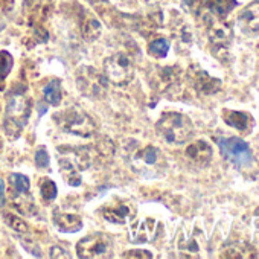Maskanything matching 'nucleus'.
Here are the masks:
<instances>
[{
    "label": "nucleus",
    "instance_id": "5701e85b",
    "mask_svg": "<svg viewBox=\"0 0 259 259\" xmlns=\"http://www.w3.org/2000/svg\"><path fill=\"white\" fill-rule=\"evenodd\" d=\"M221 256L223 257H250V256L256 257L257 254L254 253L253 247H250L248 244L241 242V244H230V245H227L223 250Z\"/></svg>",
    "mask_w": 259,
    "mask_h": 259
},
{
    "label": "nucleus",
    "instance_id": "f8f14e48",
    "mask_svg": "<svg viewBox=\"0 0 259 259\" xmlns=\"http://www.w3.org/2000/svg\"><path fill=\"white\" fill-rule=\"evenodd\" d=\"M101 213H102V217L108 223L123 226L128 221L135 220V217H136V207L133 206V203H130L126 200L116 198L113 201H108L101 209Z\"/></svg>",
    "mask_w": 259,
    "mask_h": 259
},
{
    "label": "nucleus",
    "instance_id": "1a4fd4ad",
    "mask_svg": "<svg viewBox=\"0 0 259 259\" xmlns=\"http://www.w3.org/2000/svg\"><path fill=\"white\" fill-rule=\"evenodd\" d=\"M217 144L220 147L221 156L235 166H245L251 162V148L241 138H218Z\"/></svg>",
    "mask_w": 259,
    "mask_h": 259
},
{
    "label": "nucleus",
    "instance_id": "c85d7f7f",
    "mask_svg": "<svg viewBox=\"0 0 259 259\" xmlns=\"http://www.w3.org/2000/svg\"><path fill=\"white\" fill-rule=\"evenodd\" d=\"M122 257H153V253L148 250H128L122 254Z\"/></svg>",
    "mask_w": 259,
    "mask_h": 259
},
{
    "label": "nucleus",
    "instance_id": "423d86ee",
    "mask_svg": "<svg viewBox=\"0 0 259 259\" xmlns=\"http://www.w3.org/2000/svg\"><path fill=\"white\" fill-rule=\"evenodd\" d=\"M104 75L116 87H126L135 78V64L123 52L113 54L104 60Z\"/></svg>",
    "mask_w": 259,
    "mask_h": 259
},
{
    "label": "nucleus",
    "instance_id": "f03ea898",
    "mask_svg": "<svg viewBox=\"0 0 259 259\" xmlns=\"http://www.w3.org/2000/svg\"><path fill=\"white\" fill-rule=\"evenodd\" d=\"M58 163H60V172L67 185L70 186H79L81 185V172L87 169L95 154L92 153V148L89 147H64L58 148Z\"/></svg>",
    "mask_w": 259,
    "mask_h": 259
},
{
    "label": "nucleus",
    "instance_id": "7ed1b4c3",
    "mask_svg": "<svg viewBox=\"0 0 259 259\" xmlns=\"http://www.w3.org/2000/svg\"><path fill=\"white\" fill-rule=\"evenodd\" d=\"M157 135L168 144L182 145L194 135L192 120L179 111H165L156 123Z\"/></svg>",
    "mask_w": 259,
    "mask_h": 259
},
{
    "label": "nucleus",
    "instance_id": "aec40b11",
    "mask_svg": "<svg viewBox=\"0 0 259 259\" xmlns=\"http://www.w3.org/2000/svg\"><path fill=\"white\" fill-rule=\"evenodd\" d=\"M52 220H54V224L58 227V230L64 232V233H75V232L81 230V227H82V220L79 215L61 212L60 209L54 210Z\"/></svg>",
    "mask_w": 259,
    "mask_h": 259
},
{
    "label": "nucleus",
    "instance_id": "dca6fc26",
    "mask_svg": "<svg viewBox=\"0 0 259 259\" xmlns=\"http://www.w3.org/2000/svg\"><path fill=\"white\" fill-rule=\"evenodd\" d=\"M188 4L195 14L207 10L209 14L221 19H226V16L238 5L236 0H188Z\"/></svg>",
    "mask_w": 259,
    "mask_h": 259
},
{
    "label": "nucleus",
    "instance_id": "393cba45",
    "mask_svg": "<svg viewBox=\"0 0 259 259\" xmlns=\"http://www.w3.org/2000/svg\"><path fill=\"white\" fill-rule=\"evenodd\" d=\"M14 66V58L8 51H0V82L4 84L7 76L11 73V69Z\"/></svg>",
    "mask_w": 259,
    "mask_h": 259
},
{
    "label": "nucleus",
    "instance_id": "a878e982",
    "mask_svg": "<svg viewBox=\"0 0 259 259\" xmlns=\"http://www.w3.org/2000/svg\"><path fill=\"white\" fill-rule=\"evenodd\" d=\"M57 192H58V189H57L55 182H52V180L48 179V177H43V179L40 180V194H41V197H43L45 201H52V200H55Z\"/></svg>",
    "mask_w": 259,
    "mask_h": 259
},
{
    "label": "nucleus",
    "instance_id": "b1692460",
    "mask_svg": "<svg viewBox=\"0 0 259 259\" xmlns=\"http://www.w3.org/2000/svg\"><path fill=\"white\" fill-rule=\"evenodd\" d=\"M168 52H169V41L163 37H159L148 45V54L154 58H165Z\"/></svg>",
    "mask_w": 259,
    "mask_h": 259
},
{
    "label": "nucleus",
    "instance_id": "f257e3e1",
    "mask_svg": "<svg viewBox=\"0 0 259 259\" xmlns=\"http://www.w3.org/2000/svg\"><path fill=\"white\" fill-rule=\"evenodd\" d=\"M31 99L25 89H13L8 95L7 110L4 117V130L10 139L20 138L23 128L26 126L31 116Z\"/></svg>",
    "mask_w": 259,
    "mask_h": 259
},
{
    "label": "nucleus",
    "instance_id": "4be33fe9",
    "mask_svg": "<svg viewBox=\"0 0 259 259\" xmlns=\"http://www.w3.org/2000/svg\"><path fill=\"white\" fill-rule=\"evenodd\" d=\"M43 98L48 104L51 105H60L61 104V99H63V90H61V81L54 78L51 79L45 89H43Z\"/></svg>",
    "mask_w": 259,
    "mask_h": 259
},
{
    "label": "nucleus",
    "instance_id": "4468645a",
    "mask_svg": "<svg viewBox=\"0 0 259 259\" xmlns=\"http://www.w3.org/2000/svg\"><path fill=\"white\" fill-rule=\"evenodd\" d=\"M188 78L192 87L203 95H213L221 89V81L218 78L210 76L206 70L200 69L198 66H192L188 70Z\"/></svg>",
    "mask_w": 259,
    "mask_h": 259
},
{
    "label": "nucleus",
    "instance_id": "6ab92c4d",
    "mask_svg": "<svg viewBox=\"0 0 259 259\" xmlns=\"http://www.w3.org/2000/svg\"><path fill=\"white\" fill-rule=\"evenodd\" d=\"M185 154L192 163L198 166H206L212 160L213 151H212V147L206 141H195L186 148Z\"/></svg>",
    "mask_w": 259,
    "mask_h": 259
},
{
    "label": "nucleus",
    "instance_id": "412c9836",
    "mask_svg": "<svg viewBox=\"0 0 259 259\" xmlns=\"http://www.w3.org/2000/svg\"><path fill=\"white\" fill-rule=\"evenodd\" d=\"M79 28H81V35L85 41H95L101 35V23L90 13L85 11L82 13Z\"/></svg>",
    "mask_w": 259,
    "mask_h": 259
},
{
    "label": "nucleus",
    "instance_id": "39448f33",
    "mask_svg": "<svg viewBox=\"0 0 259 259\" xmlns=\"http://www.w3.org/2000/svg\"><path fill=\"white\" fill-rule=\"evenodd\" d=\"M130 165H132L133 171H136L138 174L148 179H154L163 172L166 166V160L159 148L148 145L130 154Z\"/></svg>",
    "mask_w": 259,
    "mask_h": 259
},
{
    "label": "nucleus",
    "instance_id": "a211bd4d",
    "mask_svg": "<svg viewBox=\"0 0 259 259\" xmlns=\"http://www.w3.org/2000/svg\"><path fill=\"white\" fill-rule=\"evenodd\" d=\"M223 119L227 125L236 128L242 135L251 133L254 126V119L251 114L245 111H235V110H223Z\"/></svg>",
    "mask_w": 259,
    "mask_h": 259
},
{
    "label": "nucleus",
    "instance_id": "9d476101",
    "mask_svg": "<svg viewBox=\"0 0 259 259\" xmlns=\"http://www.w3.org/2000/svg\"><path fill=\"white\" fill-rule=\"evenodd\" d=\"M10 186H11L13 201H14L16 207L25 215H32L35 212V204H34V198L31 195L29 179L20 172L11 174L10 176Z\"/></svg>",
    "mask_w": 259,
    "mask_h": 259
},
{
    "label": "nucleus",
    "instance_id": "0eeeda50",
    "mask_svg": "<svg viewBox=\"0 0 259 259\" xmlns=\"http://www.w3.org/2000/svg\"><path fill=\"white\" fill-rule=\"evenodd\" d=\"M78 90L90 99H102L108 90V81L104 73H99L92 66H82L75 75Z\"/></svg>",
    "mask_w": 259,
    "mask_h": 259
},
{
    "label": "nucleus",
    "instance_id": "20e7f679",
    "mask_svg": "<svg viewBox=\"0 0 259 259\" xmlns=\"http://www.w3.org/2000/svg\"><path fill=\"white\" fill-rule=\"evenodd\" d=\"M54 120L61 132L79 138L87 139L95 136L98 132V125L93 120V117L79 107H70L54 114Z\"/></svg>",
    "mask_w": 259,
    "mask_h": 259
},
{
    "label": "nucleus",
    "instance_id": "6e6552de",
    "mask_svg": "<svg viewBox=\"0 0 259 259\" xmlns=\"http://www.w3.org/2000/svg\"><path fill=\"white\" fill-rule=\"evenodd\" d=\"M76 254L82 259L111 257L113 256V238L102 232L90 233L78 241Z\"/></svg>",
    "mask_w": 259,
    "mask_h": 259
},
{
    "label": "nucleus",
    "instance_id": "2f4dec72",
    "mask_svg": "<svg viewBox=\"0 0 259 259\" xmlns=\"http://www.w3.org/2000/svg\"><path fill=\"white\" fill-rule=\"evenodd\" d=\"M148 4H156V2H159V0H147Z\"/></svg>",
    "mask_w": 259,
    "mask_h": 259
},
{
    "label": "nucleus",
    "instance_id": "bb28decb",
    "mask_svg": "<svg viewBox=\"0 0 259 259\" xmlns=\"http://www.w3.org/2000/svg\"><path fill=\"white\" fill-rule=\"evenodd\" d=\"M4 215H5L7 224H8L11 229H14L16 232H20V233H26V232H28V224H25L23 220H20L19 217L11 215V213H4Z\"/></svg>",
    "mask_w": 259,
    "mask_h": 259
},
{
    "label": "nucleus",
    "instance_id": "cd10ccee",
    "mask_svg": "<svg viewBox=\"0 0 259 259\" xmlns=\"http://www.w3.org/2000/svg\"><path fill=\"white\" fill-rule=\"evenodd\" d=\"M49 162H51V159H49V154H48L46 148L40 147L37 150V153H35V165H37V168L46 169V168H49Z\"/></svg>",
    "mask_w": 259,
    "mask_h": 259
},
{
    "label": "nucleus",
    "instance_id": "7c9ffc66",
    "mask_svg": "<svg viewBox=\"0 0 259 259\" xmlns=\"http://www.w3.org/2000/svg\"><path fill=\"white\" fill-rule=\"evenodd\" d=\"M5 204V185H4V180L0 179V207Z\"/></svg>",
    "mask_w": 259,
    "mask_h": 259
},
{
    "label": "nucleus",
    "instance_id": "9b49d317",
    "mask_svg": "<svg viewBox=\"0 0 259 259\" xmlns=\"http://www.w3.org/2000/svg\"><path fill=\"white\" fill-rule=\"evenodd\" d=\"M206 23H207V37L213 48V52L220 54L223 51H227V48L233 40L232 26L224 19L212 14L206 17Z\"/></svg>",
    "mask_w": 259,
    "mask_h": 259
},
{
    "label": "nucleus",
    "instance_id": "f3484780",
    "mask_svg": "<svg viewBox=\"0 0 259 259\" xmlns=\"http://www.w3.org/2000/svg\"><path fill=\"white\" fill-rule=\"evenodd\" d=\"M156 220L154 218H144V220H136L132 227H130V236L132 241L136 244H144L153 239L156 233Z\"/></svg>",
    "mask_w": 259,
    "mask_h": 259
},
{
    "label": "nucleus",
    "instance_id": "2eb2a0df",
    "mask_svg": "<svg viewBox=\"0 0 259 259\" xmlns=\"http://www.w3.org/2000/svg\"><path fill=\"white\" fill-rule=\"evenodd\" d=\"M238 26L247 37L259 35V0H253L238 14Z\"/></svg>",
    "mask_w": 259,
    "mask_h": 259
},
{
    "label": "nucleus",
    "instance_id": "ddd939ff",
    "mask_svg": "<svg viewBox=\"0 0 259 259\" xmlns=\"http://www.w3.org/2000/svg\"><path fill=\"white\" fill-rule=\"evenodd\" d=\"M182 70L179 67H154L150 73V84L160 93H169L180 85Z\"/></svg>",
    "mask_w": 259,
    "mask_h": 259
},
{
    "label": "nucleus",
    "instance_id": "c756f323",
    "mask_svg": "<svg viewBox=\"0 0 259 259\" xmlns=\"http://www.w3.org/2000/svg\"><path fill=\"white\" fill-rule=\"evenodd\" d=\"M51 256L52 257H70L67 250L61 248V247H52L51 248Z\"/></svg>",
    "mask_w": 259,
    "mask_h": 259
}]
</instances>
